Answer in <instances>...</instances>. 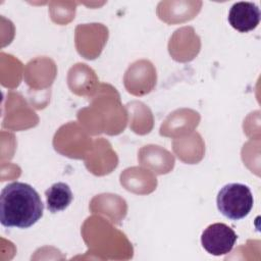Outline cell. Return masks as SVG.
I'll return each mask as SVG.
<instances>
[{
	"label": "cell",
	"instance_id": "6da1fadb",
	"mask_svg": "<svg viewBox=\"0 0 261 261\" xmlns=\"http://www.w3.org/2000/svg\"><path fill=\"white\" fill-rule=\"evenodd\" d=\"M44 205L38 192L29 184L14 181L0 195V222L5 227L29 228L42 216Z\"/></svg>",
	"mask_w": 261,
	"mask_h": 261
},
{
	"label": "cell",
	"instance_id": "7a4b0ae2",
	"mask_svg": "<svg viewBox=\"0 0 261 261\" xmlns=\"http://www.w3.org/2000/svg\"><path fill=\"white\" fill-rule=\"evenodd\" d=\"M216 204L223 216L230 220H240L251 212L254 198L248 186L232 182L220 189L217 194Z\"/></svg>",
	"mask_w": 261,
	"mask_h": 261
},
{
	"label": "cell",
	"instance_id": "3957f363",
	"mask_svg": "<svg viewBox=\"0 0 261 261\" xmlns=\"http://www.w3.org/2000/svg\"><path fill=\"white\" fill-rule=\"evenodd\" d=\"M238 236L225 223L216 222L208 225L202 232L201 244L204 250L214 256L229 253L236 245Z\"/></svg>",
	"mask_w": 261,
	"mask_h": 261
},
{
	"label": "cell",
	"instance_id": "277c9868",
	"mask_svg": "<svg viewBox=\"0 0 261 261\" xmlns=\"http://www.w3.org/2000/svg\"><path fill=\"white\" fill-rule=\"evenodd\" d=\"M260 17V9L255 3L240 1L230 7L227 19L234 30L240 33H248L258 27Z\"/></svg>",
	"mask_w": 261,
	"mask_h": 261
},
{
	"label": "cell",
	"instance_id": "5b68a950",
	"mask_svg": "<svg viewBox=\"0 0 261 261\" xmlns=\"http://www.w3.org/2000/svg\"><path fill=\"white\" fill-rule=\"evenodd\" d=\"M47 208L51 213H57L65 210L73 199L69 186L65 182H56L45 192Z\"/></svg>",
	"mask_w": 261,
	"mask_h": 261
}]
</instances>
